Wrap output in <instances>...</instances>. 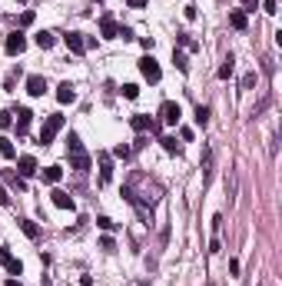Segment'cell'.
<instances>
[{
    "label": "cell",
    "instance_id": "obj_1",
    "mask_svg": "<svg viewBox=\"0 0 282 286\" xmlns=\"http://www.w3.org/2000/svg\"><path fill=\"white\" fill-rule=\"evenodd\" d=\"M123 196H126V200H130L140 213H146L153 203L163 196V187H159L156 180H150L146 173H133V180L123 187Z\"/></svg>",
    "mask_w": 282,
    "mask_h": 286
},
{
    "label": "cell",
    "instance_id": "obj_2",
    "mask_svg": "<svg viewBox=\"0 0 282 286\" xmlns=\"http://www.w3.org/2000/svg\"><path fill=\"white\" fill-rule=\"evenodd\" d=\"M63 123H67V120H63V114H50L47 120H43V130H40V143H43V147H50V143H53V136L63 130Z\"/></svg>",
    "mask_w": 282,
    "mask_h": 286
},
{
    "label": "cell",
    "instance_id": "obj_3",
    "mask_svg": "<svg viewBox=\"0 0 282 286\" xmlns=\"http://www.w3.org/2000/svg\"><path fill=\"white\" fill-rule=\"evenodd\" d=\"M179 116H183L179 103H176V100H163V107H159V120H163L166 127H176V123H179Z\"/></svg>",
    "mask_w": 282,
    "mask_h": 286
},
{
    "label": "cell",
    "instance_id": "obj_4",
    "mask_svg": "<svg viewBox=\"0 0 282 286\" xmlns=\"http://www.w3.org/2000/svg\"><path fill=\"white\" fill-rule=\"evenodd\" d=\"M3 50H7L10 57H17V54H23V50H27V37H23L20 30H14V34H7V40H3Z\"/></svg>",
    "mask_w": 282,
    "mask_h": 286
},
{
    "label": "cell",
    "instance_id": "obj_5",
    "mask_svg": "<svg viewBox=\"0 0 282 286\" xmlns=\"http://www.w3.org/2000/svg\"><path fill=\"white\" fill-rule=\"evenodd\" d=\"M130 127L136 130V133H146V130H159V123H156L153 116H146V114H133Z\"/></svg>",
    "mask_w": 282,
    "mask_h": 286
},
{
    "label": "cell",
    "instance_id": "obj_6",
    "mask_svg": "<svg viewBox=\"0 0 282 286\" xmlns=\"http://www.w3.org/2000/svg\"><path fill=\"white\" fill-rule=\"evenodd\" d=\"M140 74L146 76L150 83H156V80H159V63H156L153 57H143V60H140Z\"/></svg>",
    "mask_w": 282,
    "mask_h": 286
},
{
    "label": "cell",
    "instance_id": "obj_7",
    "mask_svg": "<svg viewBox=\"0 0 282 286\" xmlns=\"http://www.w3.org/2000/svg\"><path fill=\"white\" fill-rule=\"evenodd\" d=\"M100 34H103L106 40L120 37V23H116V20H113L110 14H103V17H100Z\"/></svg>",
    "mask_w": 282,
    "mask_h": 286
},
{
    "label": "cell",
    "instance_id": "obj_8",
    "mask_svg": "<svg viewBox=\"0 0 282 286\" xmlns=\"http://www.w3.org/2000/svg\"><path fill=\"white\" fill-rule=\"evenodd\" d=\"M27 94L30 96H43L47 94V80H43L40 74H30L27 76Z\"/></svg>",
    "mask_w": 282,
    "mask_h": 286
},
{
    "label": "cell",
    "instance_id": "obj_9",
    "mask_svg": "<svg viewBox=\"0 0 282 286\" xmlns=\"http://www.w3.org/2000/svg\"><path fill=\"white\" fill-rule=\"evenodd\" d=\"M63 40H67V50H70V54H87V37H83V34L73 30V34H67Z\"/></svg>",
    "mask_w": 282,
    "mask_h": 286
},
{
    "label": "cell",
    "instance_id": "obj_10",
    "mask_svg": "<svg viewBox=\"0 0 282 286\" xmlns=\"http://www.w3.org/2000/svg\"><path fill=\"white\" fill-rule=\"evenodd\" d=\"M17 173H20V176H34V173H37V160H34L30 153L17 156Z\"/></svg>",
    "mask_w": 282,
    "mask_h": 286
},
{
    "label": "cell",
    "instance_id": "obj_11",
    "mask_svg": "<svg viewBox=\"0 0 282 286\" xmlns=\"http://www.w3.org/2000/svg\"><path fill=\"white\" fill-rule=\"evenodd\" d=\"M50 200H53L56 210H73V207H76L73 196H70V193H63V190H53V193H50Z\"/></svg>",
    "mask_w": 282,
    "mask_h": 286
},
{
    "label": "cell",
    "instance_id": "obj_12",
    "mask_svg": "<svg viewBox=\"0 0 282 286\" xmlns=\"http://www.w3.org/2000/svg\"><path fill=\"white\" fill-rule=\"evenodd\" d=\"M56 100H60V103H73L76 100V87L70 83V80H63V83L56 87Z\"/></svg>",
    "mask_w": 282,
    "mask_h": 286
},
{
    "label": "cell",
    "instance_id": "obj_13",
    "mask_svg": "<svg viewBox=\"0 0 282 286\" xmlns=\"http://www.w3.org/2000/svg\"><path fill=\"white\" fill-rule=\"evenodd\" d=\"M113 180V160L110 153H100V183H110Z\"/></svg>",
    "mask_w": 282,
    "mask_h": 286
},
{
    "label": "cell",
    "instance_id": "obj_14",
    "mask_svg": "<svg viewBox=\"0 0 282 286\" xmlns=\"http://www.w3.org/2000/svg\"><path fill=\"white\" fill-rule=\"evenodd\" d=\"M0 263L10 269V276H20V273H23V263H20V260H14L7 249H0Z\"/></svg>",
    "mask_w": 282,
    "mask_h": 286
},
{
    "label": "cell",
    "instance_id": "obj_15",
    "mask_svg": "<svg viewBox=\"0 0 282 286\" xmlns=\"http://www.w3.org/2000/svg\"><path fill=\"white\" fill-rule=\"evenodd\" d=\"M34 43H37L40 50H50V47L56 43V37L50 34V30H37V34H34Z\"/></svg>",
    "mask_w": 282,
    "mask_h": 286
},
{
    "label": "cell",
    "instance_id": "obj_16",
    "mask_svg": "<svg viewBox=\"0 0 282 286\" xmlns=\"http://www.w3.org/2000/svg\"><path fill=\"white\" fill-rule=\"evenodd\" d=\"M70 167H73L76 173H87L90 170V156H87V153H70Z\"/></svg>",
    "mask_w": 282,
    "mask_h": 286
},
{
    "label": "cell",
    "instance_id": "obj_17",
    "mask_svg": "<svg viewBox=\"0 0 282 286\" xmlns=\"http://www.w3.org/2000/svg\"><path fill=\"white\" fill-rule=\"evenodd\" d=\"M229 23H232V30H246V27H249L246 10H232V14H229Z\"/></svg>",
    "mask_w": 282,
    "mask_h": 286
},
{
    "label": "cell",
    "instance_id": "obj_18",
    "mask_svg": "<svg viewBox=\"0 0 282 286\" xmlns=\"http://www.w3.org/2000/svg\"><path fill=\"white\" fill-rule=\"evenodd\" d=\"M30 110L27 107H17V133H27V127H30Z\"/></svg>",
    "mask_w": 282,
    "mask_h": 286
},
{
    "label": "cell",
    "instance_id": "obj_19",
    "mask_svg": "<svg viewBox=\"0 0 282 286\" xmlns=\"http://www.w3.org/2000/svg\"><path fill=\"white\" fill-rule=\"evenodd\" d=\"M173 63H176V70H179V74H189V60H186L183 50H173Z\"/></svg>",
    "mask_w": 282,
    "mask_h": 286
},
{
    "label": "cell",
    "instance_id": "obj_20",
    "mask_svg": "<svg viewBox=\"0 0 282 286\" xmlns=\"http://www.w3.org/2000/svg\"><path fill=\"white\" fill-rule=\"evenodd\" d=\"M20 229H23L30 240H40V227L34 223V220H20Z\"/></svg>",
    "mask_w": 282,
    "mask_h": 286
},
{
    "label": "cell",
    "instance_id": "obj_21",
    "mask_svg": "<svg viewBox=\"0 0 282 286\" xmlns=\"http://www.w3.org/2000/svg\"><path fill=\"white\" fill-rule=\"evenodd\" d=\"M232 70H236V60H232V54H229V57L223 60V67H219V80H229Z\"/></svg>",
    "mask_w": 282,
    "mask_h": 286
},
{
    "label": "cell",
    "instance_id": "obj_22",
    "mask_svg": "<svg viewBox=\"0 0 282 286\" xmlns=\"http://www.w3.org/2000/svg\"><path fill=\"white\" fill-rule=\"evenodd\" d=\"M0 156H7V160H14V156H17V147H14L7 136H0Z\"/></svg>",
    "mask_w": 282,
    "mask_h": 286
},
{
    "label": "cell",
    "instance_id": "obj_23",
    "mask_svg": "<svg viewBox=\"0 0 282 286\" xmlns=\"http://www.w3.org/2000/svg\"><path fill=\"white\" fill-rule=\"evenodd\" d=\"M60 176H63V167H47L43 170V180L47 183H60Z\"/></svg>",
    "mask_w": 282,
    "mask_h": 286
},
{
    "label": "cell",
    "instance_id": "obj_24",
    "mask_svg": "<svg viewBox=\"0 0 282 286\" xmlns=\"http://www.w3.org/2000/svg\"><path fill=\"white\" fill-rule=\"evenodd\" d=\"M130 153H133L130 143H116V147H113V156H116V160H130Z\"/></svg>",
    "mask_w": 282,
    "mask_h": 286
},
{
    "label": "cell",
    "instance_id": "obj_25",
    "mask_svg": "<svg viewBox=\"0 0 282 286\" xmlns=\"http://www.w3.org/2000/svg\"><path fill=\"white\" fill-rule=\"evenodd\" d=\"M212 173V150H203V180H209Z\"/></svg>",
    "mask_w": 282,
    "mask_h": 286
},
{
    "label": "cell",
    "instance_id": "obj_26",
    "mask_svg": "<svg viewBox=\"0 0 282 286\" xmlns=\"http://www.w3.org/2000/svg\"><path fill=\"white\" fill-rule=\"evenodd\" d=\"M159 143H163V150H166V153H179V150H183V147L176 143V136H163Z\"/></svg>",
    "mask_w": 282,
    "mask_h": 286
},
{
    "label": "cell",
    "instance_id": "obj_27",
    "mask_svg": "<svg viewBox=\"0 0 282 286\" xmlns=\"http://www.w3.org/2000/svg\"><path fill=\"white\" fill-rule=\"evenodd\" d=\"M193 116H196V123H199V127H206V123H209V107H203V103H199Z\"/></svg>",
    "mask_w": 282,
    "mask_h": 286
},
{
    "label": "cell",
    "instance_id": "obj_28",
    "mask_svg": "<svg viewBox=\"0 0 282 286\" xmlns=\"http://www.w3.org/2000/svg\"><path fill=\"white\" fill-rule=\"evenodd\" d=\"M67 153H83V143L76 133H70V140H67Z\"/></svg>",
    "mask_w": 282,
    "mask_h": 286
},
{
    "label": "cell",
    "instance_id": "obj_29",
    "mask_svg": "<svg viewBox=\"0 0 282 286\" xmlns=\"http://www.w3.org/2000/svg\"><path fill=\"white\" fill-rule=\"evenodd\" d=\"M96 227H100V229H106V233H113V229H116V223H113L110 216H96Z\"/></svg>",
    "mask_w": 282,
    "mask_h": 286
},
{
    "label": "cell",
    "instance_id": "obj_30",
    "mask_svg": "<svg viewBox=\"0 0 282 286\" xmlns=\"http://www.w3.org/2000/svg\"><path fill=\"white\" fill-rule=\"evenodd\" d=\"M123 96H126V100H136V96H140V87H136V83H123Z\"/></svg>",
    "mask_w": 282,
    "mask_h": 286
},
{
    "label": "cell",
    "instance_id": "obj_31",
    "mask_svg": "<svg viewBox=\"0 0 282 286\" xmlns=\"http://www.w3.org/2000/svg\"><path fill=\"white\" fill-rule=\"evenodd\" d=\"M17 23L20 27H30V23H34V10H23V14L17 17Z\"/></svg>",
    "mask_w": 282,
    "mask_h": 286
},
{
    "label": "cell",
    "instance_id": "obj_32",
    "mask_svg": "<svg viewBox=\"0 0 282 286\" xmlns=\"http://www.w3.org/2000/svg\"><path fill=\"white\" fill-rule=\"evenodd\" d=\"M179 43H183L186 50H196V47H199V43H196V40L189 37V34H179Z\"/></svg>",
    "mask_w": 282,
    "mask_h": 286
},
{
    "label": "cell",
    "instance_id": "obj_33",
    "mask_svg": "<svg viewBox=\"0 0 282 286\" xmlns=\"http://www.w3.org/2000/svg\"><path fill=\"white\" fill-rule=\"evenodd\" d=\"M7 127H14V114H0V130H7Z\"/></svg>",
    "mask_w": 282,
    "mask_h": 286
},
{
    "label": "cell",
    "instance_id": "obj_34",
    "mask_svg": "<svg viewBox=\"0 0 282 286\" xmlns=\"http://www.w3.org/2000/svg\"><path fill=\"white\" fill-rule=\"evenodd\" d=\"M17 76H20V70H14V74L3 80V87H7V90H14V87H17Z\"/></svg>",
    "mask_w": 282,
    "mask_h": 286
},
{
    "label": "cell",
    "instance_id": "obj_35",
    "mask_svg": "<svg viewBox=\"0 0 282 286\" xmlns=\"http://www.w3.org/2000/svg\"><path fill=\"white\" fill-rule=\"evenodd\" d=\"M100 249H106V253H113V249H116V243H113L110 236H103V240H100Z\"/></svg>",
    "mask_w": 282,
    "mask_h": 286
},
{
    "label": "cell",
    "instance_id": "obj_36",
    "mask_svg": "<svg viewBox=\"0 0 282 286\" xmlns=\"http://www.w3.org/2000/svg\"><path fill=\"white\" fill-rule=\"evenodd\" d=\"M146 3H150V0H126V7H133V10H143Z\"/></svg>",
    "mask_w": 282,
    "mask_h": 286
},
{
    "label": "cell",
    "instance_id": "obj_37",
    "mask_svg": "<svg viewBox=\"0 0 282 286\" xmlns=\"http://www.w3.org/2000/svg\"><path fill=\"white\" fill-rule=\"evenodd\" d=\"M263 10H265V14H276L279 7H276V0H263Z\"/></svg>",
    "mask_w": 282,
    "mask_h": 286
},
{
    "label": "cell",
    "instance_id": "obj_38",
    "mask_svg": "<svg viewBox=\"0 0 282 286\" xmlns=\"http://www.w3.org/2000/svg\"><path fill=\"white\" fill-rule=\"evenodd\" d=\"M252 83H256V74H246V76H243V90H249Z\"/></svg>",
    "mask_w": 282,
    "mask_h": 286
},
{
    "label": "cell",
    "instance_id": "obj_39",
    "mask_svg": "<svg viewBox=\"0 0 282 286\" xmlns=\"http://www.w3.org/2000/svg\"><path fill=\"white\" fill-rule=\"evenodd\" d=\"M179 140H186V143H189V140H193V130H189V127H183V130H179Z\"/></svg>",
    "mask_w": 282,
    "mask_h": 286
},
{
    "label": "cell",
    "instance_id": "obj_40",
    "mask_svg": "<svg viewBox=\"0 0 282 286\" xmlns=\"http://www.w3.org/2000/svg\"><path fill=\"white\" fill-rule=\"evenodd\" d=\"M0 207H10V193L7 190H0Z\"/></svg>",
    "mask_w": 282,
    "mask_h": 286
},
{
    "label": "cell",
    "instance_id": "obj_41",
    "mask_svg": "<svg viewBox=\"0 0 282 286\" xmlns=\"http://www.w3.org/2000/svg\"><path fill=\"white\" fill-rule=\"evenodd\" d=\"M243 7H246V10H256V7H259V0H243Z\"/></svg>",
    "mask_w": 282,
    "mask_h": 286
},
{
    "label": "cell",
    "instance_id": "obj_42",
    "mask_svg": "<svg viewBox=\"0 0 282 286\" xmlns=\"http://www.w3.org/2000/svg\"><path fill=\"white\" fill-rule=\"evenodd\" d=\"M80 286H93V276H80Z\"/></svg>",
    "mask_w": 282,
    "mask_h": 286
}]
</instances>
